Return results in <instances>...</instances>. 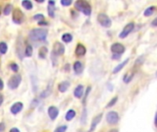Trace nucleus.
Instances as JSON below:
<instances>
[{"instance_id":"nucleus-1","label":"nucleus","mask_w":157,"mask_h":132,"mask_svg":"<svg viewBox=\"0 0 157 132\" xmlns=\"http://www.w3.org/2000/svg\"><path fill=\"white\" fill-rule=\"evenodd\" d=\"M48 30L44 29H33L30 31L29 37L33 41H42L46 40Z\"/></svg>"},{"instance_id":"nucleus-2","label":"nucleus","mask_w":157,"mask_h":132,"mask_svg":"<svg viewBox=\"0 0 157 132\" xmlns=\"http://www.w3.org/2000/svg\"><path fill=\"white\" fill-rule=\"evenodd\" d=\"M75 7L77 10L81 11L82 13L86 16H90L92 12L90 4L87 1H84V0H78V1L75 3Z\"/></svg>"},{"instance_id":"nucleus-3","label":"nucleus","mask_w":157,"mask_h":132,"mask_svg":"<svg viewBox=\"0 0 157 132\" xmlns=\"http://www.w3.org/2000/svg\"><path fill=\"white\" fill-rule=\"evenodd\" d=\"M110 50L113 53L112 55V59L113 60H118L120 58V56H121L124 52H125V50L126 48L123 44L119 43V42H115L111 45L110 47Z\"/></svg>"},{"instance_id":"nucleus-4","label":"nucleus","mask_w":157,"mask_h":132,"mask_svg":"<svg viewBox=\"0 0 157 132\" xmlns=\"http://www.w3.org/2000/svg\"><path fill=\"white\" fill-rule=\"evenodd\" d=\"M20 83H21V76H20V74H13L10 77V79L8 80L7 85H8V87L10 89L14 90V89H17L19 86Z\"/></svg>"},{"instance_id":"nucleus-5","label":"nucleus","mask_w":157,"mask_h":132,"mask_svg":"<svg viewBox=\"0 0 157 132\" xmlns=\"http://www.w3.org/2000/svg\"><path fill=\"white\" fill-rule=\"evenodd\" d=\"M98 21L101 26H103L105 28H110L111 26V24H112L111 19L110 18V17L105 13H99L98 15Z\"/></svg>"},{"instance_id":"nucleus-6","label":"nucleus","mask_w":157,"mask_h":132,"mask_svg":"<svg viewBox=\"0 0 157 132\" xmlns=\"http://www.w3.org/2000/svg\"><path fill=\"white\" fill-rule=\"evenodd\" d=\"M106 120L110 125H115L119 120V116L116 111H110L106 116Z\"/></svg>"},{"instance_id":"nucleus-7","label":"nucleus","mask_w":157,"mask_h":132,"mask_svg":"<svg viewBox=\"0 0 157 132\" xmlns=\"http://www.w3.org/2000/svg\"><path fill=\"white\" fill-rule=\"evenodd\" d=\"M134 27H135V25H134V23L133 22H130V23H128L127 25L123 28V29H122V31L119 33V35H118V37L120 38V39H125L127 36L134 29Z\"/></svg>"},{"instance_id":"nucleus-8","label":"nucleus","mask_w":157,"mask_h":132,"mask_svg":"<svg viewBox=\"0 0 157 132\" xmlns=\"http://www.w3.org/2000/svg\"><path fill=\"white\" fill-rule=\"evenodd\" d=\"M23 18H24L23 12L19 8H15V10L13 11V16H12V19H13L14 23L21 24L23 21Z\"/></svg>"},{"instance_id":"nucleus-9","label":"nucleus","mask_w":157,"mask_h":132,"mask_svg":"<svg viewBox=\"0 0 157 132\" xmlns=\"http://www.w3.org/2000/svg\"><path fill=\"white\" fill-rule=\"evenodd\" d=\"M64 44H62L61 42H58L56 41L53 45V53L56 56H60V55H63L64 53Z\"/></svg>"},{"instance_id":"nucleus-10","label":"nucleus","mask_w":157,"mask_h":132,"mask_svg":"<svg viewBox=\"0 0 157 132\" xmlns=\"http://www.w3.org/2000/svg\"><path fill=\"white\" fill-rule=\"evenodd\" d=\"M102 117H103V114L100 113L98 115H96L94 118H93V120H92V123H91V126H90V129L88 132H93L95 130V128H96V126H98L99 124V122L101 121V119H102Z\"/></svg>"},{"instance_id":"nucleus-11","label":"nucleus","mask_w":157,"mask_h":132,"mask_svg":"<svg viewBox=\"0 0 157 132\" xmlns=\"http://www.w3.org/2000/svg\"><path fill=\"white\" fill-rule=\"evenodd\" d=\"M23 108V104L21 102H17L14 105H12L10 107V112L13 115H17L19 114Z\"/></svg>"},{"instance_id":"nucleus-12","label":"nucleus","mask_w":157,"mask_h":132,"mask_svg":"<svg viewBox=\"0 0 157 132\" xmlns=\"http://www.w3.org/2000/svg\"><path fill=\"white\" fill-rule=\"evenodd\" d=\"M48 115H49L50 118L52 119V120H54V119L58 117L59 115V110L56 106H50L49 108H48Z\"/></svg>"},{"instance_id":"nucleus-13","label":"nucleus","mask_w":157,"mask_h":132,"mask_svg":"<svg viewBox=\"0 0 157 132\" xmlns=\"http://www.w3.org/2000/svg\"><path fill=\"white\" fill-rule=\"evenodd\" d=\"M87 52V49H86V47H84L83 44L81 43H78L76 48V54L79 57L81 56H84V54H86Z\"/></svg>"},{"instance_id":"nucleus-14","label":"nucleus","mask_w":157,"mask_h":132,"mask_svg":"<svg viewBox=\"0 0 157 132\" xmlns=\"http://www.w3.org/2000/svg\"><path fill=\"white\" fill-rule=\"evenodd\" d=\"M70 87V82L68 81H64L61 83H59L58 86V90L61 93H64L68 90V88Z\"/></svg>"},{"instance_id":"nucleus-15","label":"nucleus","mask_w":157,"mask_h":132,"mask_svg":"<svg viewBox=\"0 0 157 132\" xmlns=\"http://www.w3.org/2000/svg\"><path fill=\"white\" fill-rule=\"evenodd\" d=\"M73 68H74V71H75V73H76V74H82V72H83V70H84L83 63H82L81 62H79V61H77V62H76V63H74Z\"/></svg>"},{"instance_id":"nucleus-16","label":"nucleus","mask_w":157,"mask_h":132,"mask_svg":"<svg viewBox=\"0 0 157 132\" xmlns=\"http://www.w3.org/2000/svg\"><path fill=\"white\" fill-rule=\"evenodd\" d=\"M74 94H75V97L76 98H81L83 97V94H84V86L82 85H79L76 87L75 91H74Z\"/></svg>"},{"instance_id":"nucleus-17","label":"nucleus","mask_w":157,"mask_h":132,"mask_svg":"<svg viewBox=\"0 0 157 132\" xmlns=\"http://www.w3.org/2000/svg\"><path fill=\"white\" fill-rule=\"evenodd\" d=\"M130 62V59L128 58V59H126L125 61H123L121 63H119V64H118L114 69H113V74H117V73H118V72H120L121 71V69H123L124 68V66L128 63Z\"/></svg>"},{"instance_id":"nucleus-18","label":"nucleus","mask_w":157,"mask_h":132,"mask_svg":"<svg viewBox=\"0 0 157 132\" xmlns=\"http://www.w3.org/2000/svg\"><path fill=\"white\" fill-rule=\"evenodd\" d=\"M76 113L74 109H70V110H68V112L65 115V119L67 121H71L72 119L76 117Z\"/></svg>"},{"instance_id":"nucleus-19","label":"nucleus","mask_w":157,"mask_h":132,"mask_svg":"<svg viewBox=\"0 0 157 132\" xmlns=\"http://www.w3.org/2000/svg\"><path fill=\"white\" fill-rule=\"evenodd\" d=\"M51 93H52V86H51V83H50V85L48 86V87L41 94V98H45L47 97H49V95L51 94Z\"/></svg>"},{"instance_id":"nucleus-20","label":"nucleus","mask_w":157,"mask_h":132,"mask_svg":"<svg viewBox=\"0 0 157 132\" xmlns=\"http://www.w3.org/2000/svg\"><path fill=\"white\" fill-rule=\"evenodd\" d=\"M47 53H48V49L47 47H44L42 46L41 49L39 50V57L41 59H45L46 56H47Z\"/></svg>"},{"instance_id":"nucleus-21","label":"nucleus","mask_w":157,"mask_h":132,"mask_svg":"<svg viewBox=\"0 0 157 132\" xmlns=\"http://www.w3.org/2000/svg\"><path fill=\"white\" fill-rule=\"evenodd\" d=\"M62 40L65 43H69L73 41V36H72L70 33H64L63 36H62Z\"/></svg>"},{"instance_id":"nucleus-22","label":"nucleus","mask_w":157,"mask_h":132,"mask_svg":"<svg viewBox=\"0 0 157 132\" xmlns=\"http://www.w3.org/2000/svg\"><path fill=\"white\" fill-rule=\"evenodd\" d=\"M154 10H155V7H154V6H151V7H147L145 10H144L143 15L145 16V17H149V16H151V15L153 14Z\"/></svg>"},{"instance_id":"nucleus-23","label":"nucleus","mask_w":157,"mask_h":132,"mask_svg":"<svg viewBox=\"0 0 157 132\" xmlns=\"http://www.w3.org/2000/svg\"><path fill=\"white\" fill-rule=\"evenodd\" d=\"M21 5L23 6V7H25V8L28 9V10H30V9L33 7L32 2L30 1V0H24V1L21 2Z\"/></svg>"},{"instance_id":"nucleus-24","label":"nucleus","mask_w":157,"mask_h":132,"mask_svg":"<svg viewBox=\"0 0 157 132\" xmlns=\"http://www.w3.org/2000/svg\"><path fill=\"white\" fill-rule=\"evenodd\" d=\"M7 52V43L4 42V41L0 42V53L5 54Z\"/></svg>"},{"instance_id":"nucleus-25","label":"nucleus","mask_w":157,"mask_h":132,"mask_svg":"<svg viewBox=\"0 0 157 132\" xmlns=\"http://www.w3.org/2000/svg\"><path fill=\"white\" fill-rule=\"evenodd\" d=\"M32 52H33V49H32V46L31 45H27L26 46V49H25V55L27 57H30L32 55Z\"/></svg>"},{"instance_id":"nucleus-26","label":"nucleus","mask_w":157,"mask_h":132,"mask_svg":"<svg viewBox=\"0 0 157 132\" xmlns=\"http://www.w3.org/2000/svg\"><path fill=\"white\" fill-rule=\"evenodd\" d=\"M11 10H12V5L11 4H7L6 7H5V8H4V14L5 15H8L10 12H11Z\"/></svg>"},{"instance_id":"nucleus-27","label":"nucleus","mask_w":157,"mask_h":132,"mask_svg":"<svg viewBox=\"0 0 157 132\" xmlns=\"http://www.w3.org/2000/svg\"><path fill=\"white\" fill-rule=\"evenodd\" d=\"M48 14H49L51 18H54V7L53 6L48 7Z\"/></svg>"},{"instance_id":"nucleus-28","label":"nucleus","mask_w":157,"mask_h":132,"mask_svg":"<svg viewBox=\"0 0 157 132\" xmlns=\"http://www.w3.org/2000/svg\"><path fill=\"white\" fill-rule=\"evenodd\" d=\"M117 101H118V97H113L110 102H108V104L107 105V107H111V106H113V105L117 103Z\"/></svg>"},{"instance_id":"nucleus-29","label":"nucleus","mask_w":157,"mask_h":132,"mask_svg":"<svg viewBox=\"0 0 157 132\" xmlns=\"http://www.w3.org/2000/svg\"><path fill=\"white\" fill-rule=\"evenodd\" d=\"M132 77H133V74H131L130 76H129V74H126L124 75V77H123V81H124V83H130V80L132 79Z\"/></svg>"},{"instance_id":"nucleus-30","label":"nucleus","mask_w":157,"mask_h":132,"mask_svg":"<svg viewBox=\"0 0 157 132\" xmlns=\"http://www.w3.org/2000/svg\"><path fill=\"white\" fill-rule=\"evenodd\" d=\"M66 129H67V126H66V125H64V126L58 127V128L54 130V132H65Z\"/></svg>"},{"instance_id":"nucleus-31","label":"nucleus","mask_w":157,"mask_h":132,"mask_svg":"<svg viewBox=\"0 0 157 132\" xmlns=\"http://www.w3.org/2000/svg\"><path fill=\"white\" fill-rule=\"evenodd\" d=\"M9 67H10V69H11L12 71L15 72V73H17V72L19 71V65H18L17 63H10V64H9Z\"/></svg>"},{"instance_id":"nucleus-32","label":"nucleus","mask_w":157,"mask_h":132,"mask_svg":"<svg viewBox=\"0 0 157 132\" xmlns=\"http://www.w3.org/2000/svg\"><path fill=\"white\" fill-rule=\"evenodd\" d=\"M86 120H87V109H84L83 115H82V117H81V122H82V124L86 123Z\"/></svg>"},{"instance_id":"nucleus-33","label":"nucleus","mask_w":157,"mask_h":132,"mask_svg":"<svg viewBox=\"0 0 157 132\" xmlns=\"http://www.w3.org/2000/svg\"><path fill=\"white\" fill-rule=\"evenodd\" d=\"M33 18H34L35 20L41 21V20L44 19V15H42V14H36V15H34Z\"/></svg>"},{"instance_id":"nucleus-34","label":"nucleus","mask_w":157,"mask_h":132,"mask_svg":"<svg viewBox=\"0 0 157 132\" xmlns=\"http://www.w3.org/2000/svg\"><path fill=\"white\" fill-rule=\"evenodd\" d=\"M143 62H144V56H143V55H141V56H140V57H139V58L136 60L135 64H136V65H139V64H141Z\"/></svg>"},{"instance_id":"nucleus-35","label":"nucleus","mask_w":157,"mask_h":132,"mask_svg":"<svg viewBox=\"0 0 157 132\" xmlns=\"http://www.w3.org/2000/svg\"><path fill=\"white\" fill-rule=\"evenodd\" d=\"M72 3V0H62L61 1V4L63 5V6H65V7H68V6H70Z\"/></svg>"},{"instance_id":"nucleus-36","label":"nucleus","mask_w":157,"mask_h":132,"mask_svg":"<svg viewBox=\"0 0 157 132\" xmlns=\"http://www.w3.org/2000/svg\"><path fill=\"white\" fill-rule=\"evenodd\" d=\"M90 90H91V87L88 86L87 89V92H86V95H84V104L86 103V100H87V97H88V94H89Z\"/></svg>"},{"instance_id":"nucleus-37","label":"nucleus","mask_w":157,"mask_h":132,"mask_svg":"<svg viewBox=\"0 0 157 132\" xmlns=\"http://www.w3.org/2000/svg\"><path fill=\"white\" fill-rule=\"evenodd\" d=\"M5 128H6V126H5V123H0V132H4L5 131Z\"/></svg>"},{"instance_id":"nucleus-38","label":"nucleus","mask_w":157,"mask_h":132,"mask_svg":"<svg viewBox=\"0 0 157 132\" xmlns=\"http://www.w3.org/2000/svg\"><path fill=\"white\" fill-rule=\"evenodd\" d=\"M151 24H152V26H153V27H157V17L152 21Z\"/></svg>"},{"instance_id":"nucleus-39","label":"nucleus","mask_w":157,"mask_h":132,"mask_svg":"<svg viewBox=\"0 0 157 132\" xmlns=\"http://www.w3.org/2000/svg\"><path fill=\"white\" fill-rule=\"evenodd\" d=\"M38 24H39V25H41H41H45V26H46V25H48L47 21H45V20H41V21H39V22H38Z\"/></svg>"},{"instance_id":"nucleus-40","label":"nucleus","mask_w":157,"mask_h":132,"mask_svg":"<svg viewBox=\"0 0 157 132\" xmlns=\"http://www.w3.org/2000/svg\"><path fill=\"white\" fill-rule=\"evenodd\" d=\"M9 132H20V131H19V129L17 128H12L9 130Z\"/></svg>"},{"instance_id":"nucleus-41","label":"nucleus","mask_w":157,"mask_h":132,"mask_svg":"<svg viewBox=\"0 0 157 132\" xmlns=\"http://www.w3.org/2000/svg\"><path fill=\"white\" fill-rule=\"evenodd\" d=\"M4 88V83L2 81V79L0 78V90H2Z\"/></svg>"},{"instance_id":"nucleus-42","label":"nucleus","mask_w":157,"mask_h":132,"mask_svg":"<svg viewBox=\"0 0 157 132\" xmlns=\"http://www.w3.org/2000/svg\"><path fill=\"white\" fill-rule=\"evenodd\" d=\"M3 101H4V97H3V95H2L1 94H0V105H2Z\"/></svg>"},{"instance_id":"nucleus-43","label":"nucleus","mask_w":157,"mask_h":132,"mask_svg":"<svg viewBox=\"0 0 157 132\" xmlns=\"http://www.w3.org/2000/svg\"><path fill=\"white\" fill-rule=\"evenodd\" d=\"M154 125H155V127L157 128V112H156L155 117H154Z\"/></svg>"},{"instance_id":"nucleus-44","label":"nucleus","mask_w":157,"mask_h":132,"mask_svg":"<svg viewBox=\"0 0 157 132\" xmlns=\"http://www.w3.org/2000/svg\"><path fill=\"white\" fill-rule=\"evenodd\" d=\"M108 132H118V129H117V128H113V129H110Z\"/></svg>"},{"instance_id":"nucleus-45","label":"nucleus","mask_w":157,"mask_h":132,"mask_svg":"<svg viewBox=\"0 0 157 132\" xmlns=\"http://www.w3.org/2000/svg\"><path fill=\"white\" fill-rule=\"evenodd\" d=\"M55 2L54 1H49V6H54Z\"/></svg>"},{"instance_id":"nucleus-46","label":"nucleus","mask_w":157,"mask_h":132,"mask_svg":"<svg viewBox=\"0 0 157 132\" xmlns=\"http://www.w3.org/2000/svg\"><path fill=\"white\" fill-rule=\"evenodd\" d=\"M156 77H157V72H156Z\"/></svg>"},{"instance_id":"nucleus-47","label":"nucleus","mask_w":157,"mask_h":132,"mask_svg":"<svg viewBox=\"0 0 157 132\" xmlns=\"http://www.w3.org/2000/svg\"><path fill=\"white\" fill-rule=\"evenodd\" d=\"M0 13H1V10H0Z\"/></svg>"}]
</instances>
